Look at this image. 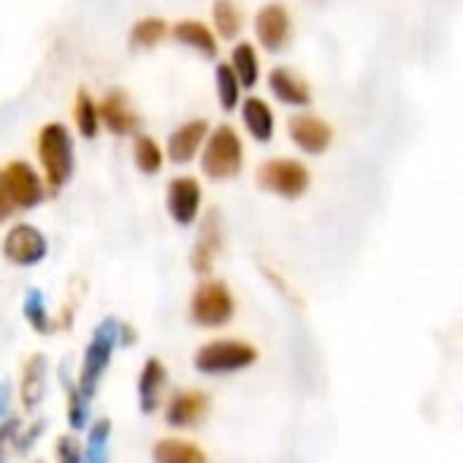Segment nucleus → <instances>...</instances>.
<instances>
[{
    "label": "nucleus",
    "instance_id": "1",
    "mask_svg": "<svg viewBox=\"0 0 463 463\" xmlns=\"http://www.w3.org/2000/svg\"><path fill=\"white\" fill-rule=\"evenodd\" d=\"M38 160L43 168L46 187L52 193H60L71 176H73V138L71 130L62 122H46L38 133Z\"/></svg>",
    "mask_w": 463,
    "mask_h": 463
},
{
    "label": "nucleus",
    "instance_id": "2",
    "mask_svg": "<svg viewBox=\"0 0 463 463\" xmlns=\"http://www.w3.org/2000/svg\"><path fill=\"white\" fill-rule=\"evenodd\" d=\"M244 165V144L241 136L236 133L233 125H217L206 141H203V152H201V168L212 182H225L239 176Z\"/></svg>",
    "mask_w": 463,
    "mask_h": 463
},
{
    "label": "nucleus",
    "instance_id": "3",
    "mask_svg": "<svg viewBox=\"0 0 463 463\" xmlns=\"http://www.w3.org/2000/svg\"><path fill=\"white\" fill-rule=\"evenodd\" d=\"M119 323L117 320H103L95 331H92V339L87 345V353H84V364H81V380H79V393L84 399H92L109 361H111V353H114V345L119 342Z\"/></svg>",
    "mask_w": 463,
    "mask_h": 463
},
{
    "label": "nucleus",
    "instance_id": "4",
    "mask_svg": "<svg viewBox=\"0 0 463 463\" xmlns=\"http://www.w3.org/2000/svg\"><path fill=\"white\" fill-rule=\"evenodd\" d=\"M309 182H312L309 168L298 160H290V157H274L258 168V184L266 193H274V195L288 198V201L301 198L307 193Z\"/></svg>",
    "mask_w": 463,
    "mask_h": 463
},
{
    "label": "nucleus",
    "instance_id": "5",
    "mask_svg": "<svg viewBox=\"0 0 463 463\" xmlns=\"http://www.w3.org/2000/svg\"><path fill=\"white\" fill-rule=\"evenodd\" d=\"M255 361H258L255 347H250V345H244V342L220 339V342H212V345H206V347L198 350V355H195V369H198L201 374L220 377V374L241 372V369L252 366Z\"/></svg>",
    "mask_w": 463,
    "mask_h": 463
},
{
    "label": "nucleus",
    "instance_id": "6",
    "mask_svg": "<svg viewBox=\"0 0 463 463\" xmlns=\"http://www.w3.org/2000/svg\"><path fill=\"white\" fill-rule=\"evenodd\" d=\"M3 190L14 209H35L46 198V184L24 160H14L0 171Z\"/></svg>",
    "mask_w": 463,
    "mask_h": 463
},
{
    "label": "nucleus",
    "instance_id": "7",
    "mask_svg": "<svg viewBox=\"0 0 463 463\" xmlns=\"http://www.w3.org/2000/svg\"><path fill=\"white\" fill-rule=\"evenodd\" d=\"M193 320L201 328H220L233 317V298L222 282H203L193 296Z\"/></svg>",
    "mask_w": 463,
    "mask_h": 463
},
{
    "label": "nucleus",
    "instance_id": "8",
    "mask_svg": "<svg viewBox=\"0 0 463 463\" xmlns=\"http://www.w3.org/2000/svg\"><path fill=\"white\" fill-rule=\"evenodd\" d=\"M255 35L260 46L271 54L282 52L293 38V19L282 3H269L255 16Z\"/></svg>",
    "mask_w": 463,
    "mask_h": 463
},
{
    "label": "nucleus",
    "instance_id": "9",
    "mask_svg": "<svg viewBox=\"0 0 463 463\" xmlns=\"http://www.w3.org/2000/svg\"><path fill=\"white\" fill-rule=\"evenodd\" d=\"M98 117H100V125H106V130L114 136H136L141 128V117L133 109L125 90H109L98 100Z\"/></svg>",
    "mask_w": 463,
    "mask_h": 463
},
{
    "label": "nucleus",
    "instance_id": "10",
    "mask_svg": "<svg viewBox=\"0 0 463 463\" xmlns=\"http://www.w3.org/2000/svg\"><path fill=\"white\" fill-rule=\"evenodd\" d=\"M288 136L293 138V144L307 152V155H323L331 141H334V128L320 119L317 114H309V111H301V114H293L288 119Z\"/></svg>",
    "mask_w": 463,
    "mask_h": 463
},
{
    "label": "nucleus",
    "instance_id": "11",
    "mask_svg": "<svg viewBox=\"0 0 463 463\" xmlns=\"http://www.w3.org/2000/svg\"><path fill=\"white\" fill-rule=\"evenodd\" d=\"M46 239L38 228L33 225H14L8 231V236L3 239V255L14 263V266H35L46 258Z\"/></svg>",
    "mask_w": 463,
    "mask_h": 463
},
{
    "label": "nucleus",
    "instance_id": "12",
    "mask_svg": "<svg viewBox=\"0 0 463 463\" xmlns=\"http://www.w3.org/2000/svg\"><path fill=\"white\" fill-rule=\"evenodd\" d=\"M165 206L168 214L176 225L187 228L198 220L201 214V184L193 176H176L171 179L165 190Z\"/></svg>",
    "mask_w": 463,
    "mask_h": 463
},
{
    "label": "nucleus",
    "instance_id": "13",
    "mask_svg": "<svg viewBox=\"0 0 463 463\" xmlns=\"http://www.w3.org/2000/svg\"><path fill=\"white\" fill-rule=\"evenodd\" d=\"M209 136V122L206 119H190L182 122L165 141V155L171 163L176 165H187L190 160H195V155L201 152L203 141Z\"/></svg>",
    "mask_w": 463,
    "mask_h": 463
},
{
    "label": "nucleus",
    "instance_id": "14",
    "mask_svg": "<svg viewBox=\"0 0 463 463\" xmlns=\"http://www.w3.org/2000/svg\"><path fill=\"white\" fill-rule=\"evenodd\" d=\"M269 90L271 95L285 103V106H293V109H307L312 103V90L309 84L290 68L285 65H277L271 73H269Z\"/></svg>",
    "mask_w": 463,
    "mask_h": 463
},
{
    "label": "nucleus",
    "instance_id": "15",
    "mask_svg": "<svg viewBox=\"0 0 463 463\" xmlns=\"http://www.w3.org/2000/svg\"><path fill=\"white\" fill-rule=\"evenodd\" d=\"M168 33H171V38H174L179 46H187V49L198 52V54L206 57V60H214L217 52H220L214 33H212L203 22H198V19H179L174 27H168Z\"/></svg>",
    "mask_w": 463,
    "mask_h": 463
},
{
    "label": "nucleus",
    "instance_id": "16",
    "mask_svg": "<svg viewBox=\"0 0 463 463\" xmlns=\"http://www.w3.org/2000/svg\"><path fill=\"white\" fill-rule=\"evenodd\" d=\"M239 106H241V122L247 133L258 144H269L274 138V111L269 109V103L263 98H247Z\"/></svg>",
    "mask_w": 463,
    "mask_h": 463
},
{
    "label": "nucleus",
    "instance_id": "17",
    "mask_svg": "<svg viewBox=\"0 0 463 463\" xmlns=\"http://www.w3.org/2000/svg\"><path fill=\"white\" fill-rule=\"evenodd\" d=\"M222 247V231H220V214L217 212H209L206 220H203V228H201V236L195 241V252H193V266L198 274L209 271L217 252Z\"/></svg>",
    "mask_w": 463,
    "mask_h": 463
},
{
    "label": "nucleus",
    "instance_id": "18",
    "mask_svg": "<svg viewBox=\"0 0 463 463\" xmlns=\"http://www.w3.org/2000/svg\"><path fill=\"white\" fill-rule=\"evenodd\" d=\"M206 407H209V402H206L203 393H195V391L176 393L171 399L168 410H165V420L174 429H190V426H195L206 415Z\"/></svg>",
    "mask_w": 463,
    "mask_h": 463
},
{
    "label": "nucleus",
    "instance_id": "19",
    "mask_svg": "<svg viewBox=\"0 0 463 463\" xmlns=\"http://www.w3.org/2000/svg\"><path fill=\"white\" fill-rule=\"evenodd\" d=\"M165 388V366L155 358H149L138 377V404L144 415H152L160 407V393Z\"/></svg>",
    "mask_w": 463,
    "mask_h": 463
},
{
    "label": "nucleus",
    "instance_id": "20",
    "mask_svg": "<svg viewBox=\"0 0 463 463\" xmlns=\"http://www.w3.org/2000/svg\"><path fill=\"white\" fill-rule=\"evenodd\" d=\"M228 65H231L233 76L239 79L241 90H252L258 84V79H260V60H258V52H255V46L250 41H241V43L233 46Z\"/></svg>",
    "mask_w": 463,
    "mask_h": 463
},
{
    "label": "nucleus",
    "instance_id": "21",
    "mask_svg": "<svg viewBox=\"0 0 463 463\" xmlns=\"http://www.w3.org/2000/svg\"><path fill=\"white\" fill-rule=\"evenodd\" d=\"M212 19H214L217 35L225 38V41H233L241 33V27H244V14H241L236 0H214Z\"/></svg>",
    "mask_w": 463,
    "mask_h": 463
},
{
    "label": "nucleus",
    "instance_id": "22",
    "mask_svg": "<svg viewBox=\"0 0 463 463\" xmlns=\"http://www.w3.org/2000/svg\"><path fill=\"white\" fill-rule=\"evenodd\" d=\"M73 122H76L81 138H95L100 133L98 100L87 90H79L76 92V100H73Z\"/></svg>",
    "mask_w": 463,
    "mask_h": 463
},
{
    "label": "nucleus",
    "instance_id": "23",
    "mask_svg": "<svg viewBox=\"0 0 463 463\" xmlns=\"http://www.w3.org/2000/svg\"><path fill=\"white\" fill-rule=\"evenodd\" d=\"M43 385H46V358L35 355L24 366V383H22V402H24L27 410H35L41 404Z\"/></svg>",
    "mask_w": 463,
    "mask_h": 463
},
{
    "label": "nucleus",
    "instance_id": "24",
    "mask_svg": "<svg viewBox=\"0 0 463 463\" xmlns=\"http://www.w3.org/2000/svg\"><path fill=\"white\" fill-rule=\"evenodd\" d=\"M214 87H217V100H220V109L222 111L239 109V103H241V84L233 76V71H231L228 62H220L214 68Z\"/></svg>",
    "mask_w": 463,
    "mask_h": 463
},
{
    "label": "nucleus",
    "instance_id": "25",
    "mask_svg": "<svg viewBox=\"0 0 463 463\" xmlns=\"http://www.w3.org/2000/svg\"><path fill=\"white\" fill-rule=\"evenodd\" d=\"M133 160H136V165H138L141 174L152 176V174H157V171L163 168V149H160V144H157L152 136L136 133V141H133Z\"/></svg>",
    "mask_w": 463,
    "mask_h": 463
},
{
    "label": "nucleus",
    "instance_id": "26",
    "mask_svg": "<svg viewBox=\"0 0 463 463\" xmlns=\"http://www.w3.org/2000/svg\"><path fill=\"white\" fill-rule=\"evenodd\" d=\"M155 461L157 463H206V456L187 445V442H179V439H163L155 445Z\"/></svg>",
    "mask_w": 463,
    "mask_h": 463
},
{
    "label": "nucleus",
    "instance_id": "27",
    "mask_svg": "<svg viewBox=\"0 0 463 463\" xmlns=\"http://www.w3.org/2000/svg\"><path fill=\"white\" fill-rule=\"evenodd\" d=\"M165 35H168L165 19H160V16H146V19H138V22L133 24V30H130V43H133L136 49H152V46H157Z\"/></svg>",
    "mask_w": 463,
    "mask_h": 463
},
{
    "label": "nucleus",
    "instance_id": "28",
    "mask_svg": "<svg viewBox=\"0 0 463 463\" xmlns=\"http://www.w3.org/2000/svg\"><path fill=\"white\" fill-rule=\"evenodd\" d=\"M109 437H111V423L98 420L90 429V439H87V450L81 456V463H109Z\"/></svg>",
    "mask_w": 463,
    "mask_h": 463
},
{
    "label": "nucleus",
    "instance_id": "29",
    "mask_svg": "<svg viewBox=\"0 0 463 463\" xmlns=\"http://www.w3.org/2000/svg\"><path fill=\"white\" fill-rule=\"evenodd\" d=\"M24 320L38 331V334H46L49 331V315H46V304H43V293L41 290H30L24 296Z\"/></svg>",
    "mask_w": 463,
    "mask_h": 463
},
{
    "label": "nucleus",
    "instance_id": "30",
    "mask_svg": "<svg viewBox=\"0 0 463 463\" xmlns=\"http://www.w3.org/2000/svg\"><path fill=\"white\" fill-rule=\"evenodd\" d=\"M87 420H90V399H84L79 393V388H71V396H68V423L73 431H81L87 429Z\"/></svg>",
    "mask_w": 463,
    "mask_h": 463
},
{
    "label": "nucleus",
    "instance_id": "31",
    "mask_svg": "<svg viewBox=\"0 0 463 463\" xmlns=\"http://www.w3.org/2000/svg\"><path fill=\"white\" fill-rule=\"evenodd\" d=\"M57 463H81V453L71 437H62L57 442Z\"/></svg>",
    "mask_w": 463,
    "mask_h": 463
},
{
    "label": "nucleus",
    "instance_id": "32",
    "mask_svg": "<svg viewBox=\"0 0 463 463\" xmlns=\"http://www.w3.org/2000/svg\"><path fill=\"white\" fill-rule=\"evenodd\" d=\"M14 212H16V209L11 206V201H8V195H5V190H3V182H0V222H5Z\"/></svg>",
    "mask_w": 463,
    "mask_h": 463
},
{
    "label": "nucleus",
    "instance_id": "33",
    "mask_svg": "<svg viewBox=\"0 0 463 463\" xmlns=\"http://www.w3.org/2000/svg\"><path fill=\"white\" fill-rule=\"evenodd\" d=\"M8 404H11V385L8 383H0V420L8 412Z\"/></svg>",
    "mask_w": 463,
    "mask_h": 463
},
{
    "label": "nucleus",
    "instance_id": "34",
    "mask_svg": "<svg viewBox=\"0 0 463 463\" xmlns=\"http://www.w3.org/2000/svg\"><path fill=\"white\" fill-rule=\"evenodd\" d=\"M3 437H5V429H0V445H3Z\"/></svg>",
    "mask_w": 463,
    "mask_h": 463
}]
</instances>
